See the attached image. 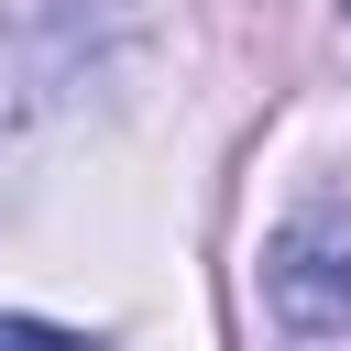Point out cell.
Listing matches in <instances>:
<instances>
[{"label": "cell", "mask_w": 351, "mask_h": 351, "mask_svg": "<svg viewBox=\"0 0 351 351\" xmlns=\"http://www.w3.org/2000/svg\"><path fill=\"white\" fill-rule=\"evenodd\" d=\"M274 351H351V197H307L263 230L252 263Z\"/></svg>", "instance_id": "obj_1"}, {"label": "cell", "mask_w": 351, "mask_h": 351, "mask_svg": "<svg viewBox=\"0 0 351 351\" xmlns=\"http://www.w3.org/2000/svg\"><path fill=\"white\" fill-rule=\"evenodd\" d=\"M132 0H33V22H55V33H88V22H121Z\"/></svg>", "instance_id": "obj_2"}, {"label": "cell", "mask_w": 351, "mask_h": 351, "mask_svg": "<svg viewBox=\"0 0 351 351\" xmlns=\"http://www.w3.org/2000/svg\"><path fill=\"white\" fill-rule=\"evenodd\" d=\"M0 351H88V340H66V329H44V318H0Z\"/></svg>", "instance_id": "obj_3"}, {"label": "cell", "mask_w": 351, "mask_h": 351, "mask_svg": "<svg viewBox=\"0 0 351 351\" xmlns=\"http://www.w3.org/2000/svg\"><path fill=\"white\" fill-rule=\"evenodd\" d=\"M340 22H351V0H340Z\"/></svg>", "instance_id": "obj_4"}]
</instances>
